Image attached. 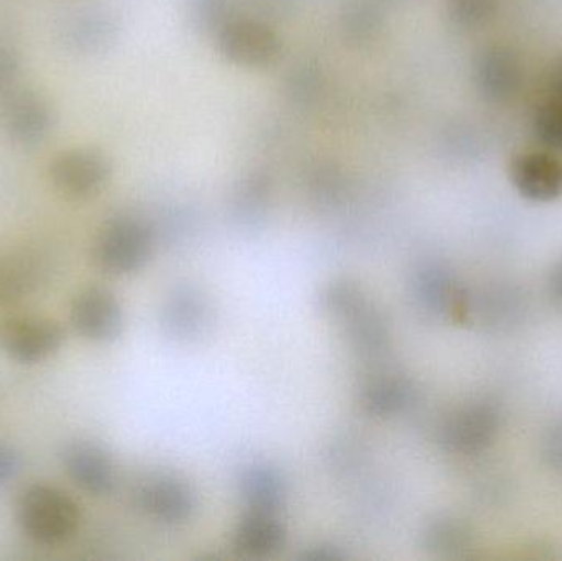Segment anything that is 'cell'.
Returning <instances> with one entry per match:
<instances>
[{
	"mask_svg": "<svg viewBox=\"0 0 562 561\" xmlns=\"http://www.w3.org/2000/svg\"><path fill=\"white\" fill-rule=\"evenodd\" d=\"M68 480L89 496L104 497L117 486V468L109 451L89 440L69 441L59 453Z\"/></svg>",
	"mask_w": 562,
	"mask_h": 561,
	"instance_id": "52a82bcc",
	"label": "cell"
},
{
	"mask_svg": "<svg viewBox=\"0 0 562 561\" xmlns=\"http://www.w3.org/2000/svg\"><path fill=\"white\" fill-rule=\"evenodd\" d=\"M52 180L56 190L69 200H86L102 190L108 170L91 154H66L55 161Z\"/></svg>",
	"mask_w": 562,
	"mask_h": 561,
	"instance_id": "8fae6325",
	"label": "cell"
},
{
	"mask_svg": "<svg viewBox=\"0 0 562 561\" xmlns=\"http://www.w3.org/2000/svg\"><path fill=\"white\" fill-rule=\"evenodd\" d=\"M213 322L210 300L196 287H177L161 308V325L178 341H200L213 328Z\"/></svg>",
	"mask_w": 562,
	"mask_h": 561,
	"instance_id": "9c48e42d",
	"label": "cell"
},
{
	"mask_svg": "<svg viewBox=\"0 0 562 561\" xmlns=\"http://www.w3.org/2000/svg\"><path fill=\"white\" fill-rule=\"evenodd\" d=\"M501 428V414L488 402H474L446 418L439 445L452 455L472 457L491 447Z\"/></svg>",
	"mask_w": 562,
	"mask_h": 561,
	"instance_id": "8992f818",
	"label": "cell"
},
{
	"mask_svg": "<svg viewBox=\"0 0 562 561\" xmlns=\"http://www.w3.org/2000/svg\"><path fill=\"white\" fill-rule=\"evenodd\" d=\"M551 299L562 306V260L551 270L550 282H548Z\"/></svg>",
	"mask_w": 562,
	"mask_h": 561,
	"instance_id": "7402d4cb",
	"label": "cell"
},
{
	"mask_svg": "<svg viewBox=\"0 0 562 561\" xmlns=\"http://www.w3.org/2000/svg\"><path fill=\"white\" fill-rule=\"evenodd\" d=\"M551 98L561 99L562 101V63L560 68L554 71L553 81H551Z\"/></svg>",
	"mask_w": 562,
	"mask_h": 561,
	"instance_id": "cb8c5ba5",
	"label": "cell"
},
{
	"mask_svg": "<svg viewBox=\"0 0 562 561\" xmlns=\"http://www.w3.org/2000/svg\"><path fill=\"white\" fill-rule=\"evenodd\" d=\"M65 341L61 323L48 316L10 315L0 319V352L19 364L45 362Z\"/></svg>",
	"mask_w": 562,
	"mask_h": 561,
	"instance_id": "277c9868",
	"label": "cell"
},
{
	"mask_svg": "<svg viewBox=\"0 0 562 561\" xmlns=\"http://www.w3.org/2000/svg\"><path fill=\"white\" fill-rule=\"evenodd\" d=\"M413 292L423 308L436 316H458L465 296L454 277L436 263L419 267L413 277Z\"/></svg>",
	"mask_w": 562,
	"mask_h": 561,
	"instance_id": "7c38bea8",
	"label": "cell"
},
{
	"mask_svg": "<svg viewBox=\"0 0 562 561\" xmlns=\"http://www.w3.org/2000/svg\"><path fill=\"white\" fill-rule=\"evenodd\" d=\"M497 0H452V13L465 26L484 25L494 16Z\"/></svg>",
	"mask_w": 562,
	"mask_h": 561,
	"instance_id": "d6986e66",
	"label": "cell"
},
{
	"mask_svg": "<svg viewBox=\"0 0 562 561\" xmlns=\"http://www.w3.org/2000/svg\"><path fill=\"white\" fill-rule=\"evenodd\" d=\"M137 504L148 517L165 526H181L193 519L198 494L190 483L173 474H155L138 486Z\"/></svg>",
	"mask_w": 562,
	"mask_h": 561,
	"instance_id": "ba28073f",
	"label": "cell"
},
{
	"mask_svg": "<svg viewBox=\"0 0 562 561\" xmlns=\"http://www.w3.org/2000/svg\"><path fill=\"white\" fill-rule=\"evenodd\" d=\"M124 308L112 290L89 285L79 290L69 305V325L89 343L109 345L124 333Z\"/></svg>",
	"mask_w": 562,
	"mask_h": 561,
	"instance_id": "5b68a950",
	"label": "cell"
},
{
	"mask_svg": "<svg viewBox=\"0 0 562 561\" xmlns=\"http://www.w3.org/2000/svg\"><path fill=\"white\" fill-rule=\"evenodd\" d=\"M422 540L428 552L456 559L464 556L474 546V530L459 517L438 516L426 524Z\"/></svg>",
	"mask_w": 562,
	"mask_h": 561,
	"instance_id": "e0dca14e",
	"label": "cell"
},
{
	"mask_svg": "<svg viewBox=\"0 0 562 561\" xmlns=\"http://www.w3.org/2000/svg\"><path fill=\"white\" fill-rule=\"evenodd\" d=\"M319 303L323 312L342 326L350 346L359 355L376 358L389 351L392 339L389 322L359 283L334 280L324 287Z\"/></svg>",
	"mask_w": 562,
	"mask_h": 561,
	"instance_id": "6da1fadb",
	"label": "cell"
},
{
	"mask_svg": "<svg viewBox=\"0 0 562 561\" xmlns=\"http://www.w3.org/2000/svg\"><path fill=\"white\" fill-rule=\"evenodd\" d=\"M415 395V385L405 375L380 374L362 385L359 402L366 414L390 418L412 407Z\"/></svg>",
	"mask_w": 562,
	"mask_h": 561,
	"instance_id": "9a60e30c",
	"label": "cell"
},
{
	"mask_svg": "<svg viewBox=\"0 0 562 561\" xmlns=\"http://www.w3.org/2000/svg\"><path fill=\"white\" fill-rule=\"evenodd\" d=\"M521 69L517 56L504 46H492L477 63V85L492 102H505L520 89Z\"/></svg>",
	"mask_w": 562,
	"mask_h": 561,
	"instance_id": "5bb4252c",
	"label": "cell"
},
{
	"mask_svg": "<svg viewBox=\"0 0 562 561\" xmlns=\"http://www.w3.org/2000/svg\"><path fill=\"white\" fill-rule=\"evenodd\" d=\"M541 458L551 470L562 473V418L553 422L541 438Z\"/></svg>",
	"mask_w": 562,
	"mask_h": 561,
	"instance_id": "ffe728a7",
	"label": "cell"
},
{
	"mask_svg": "<svg viewBox=\"0 0 562 561\" xmlns=\"http://www.w3.org/2000/svg\"><path fill=\"white\" fill-rule=\"evenodd\" d=\"M510 178L527 200L547 203L562 194V164L547 152H530L515 158Z\"/></svg>",
	"mask_w": 562,
	"mask_h": 561,
	"instance_id": "30bf717a",
	"label": "cell"
},
{
	"mask_svg": "<svg viewBox=\"0 0 562 561\" xmlns=\"http://www.w3.org/2000/svg\"><path fill=\"white\" fill-rule=\"evenodd\" d=\"M22 471V455L15 447L0 441V490L12 483Z\"/></svg>",
	"mask_w": 562,
	"mask_h": 561,
	"instance_id": "44dd1931",
	"label": "cell"
},
{
	"mask_svg": "<svg viewBox=\"0 0 562 561\" xmlns=\"http://www.w3.org/2000/svg\"><path fill=\"white\" fill-rule=\"evenodd\" d=\"M240 496L250 510L273 513L283 506L286 483L277 468L267 463H254L244 468L239 481Z\"/></svg>",
	"mask_w": 562,
	"mask_h": 561,
	"instance_id": "2e32d148",
	"label": "cell"
},
{
	"mask_svg": "<svg viewBox=\"0 0 562 561\" xmlns=\"http://www.w3.org/2000/svg\"><path fill=\"white\" fill-rule=\"evenodd\" d=\"M304 559L306 560H337L342 559L337 550H334L333 547H316V549H311L310 552L304 553Z\"/></svg>",
	"mask_w": 562,
	"mask_h": 561,
	"instance_id": "603a6c76",
	"label": "cell"
},
{
	"mask_svg": "<svg viewBox=\"0 0 562 561\" xmlns=\"http://www.w3.org/2000/svg\"><path fill=\"white\" fill-rule=\"evenodd\" d=\"M286 527L273 513L250 510L237 524L234 547L249 559H269L283 550Z\"/></svg>",
	"mask_w": 562,
	"mask_h": 561,
	"instance_id": "4fadbf2b",
	"label": "cell"
},
{
	"mask_svg": "<svg viewBox=\"0 0 562 561\" xmlns=\"http://www.w3.org/2000/svg\"><path fill=\"white\" fill-rule=\"evenodd\" d=\"M15 520L23 536L40 546L55 547L78 534L82 513L71 494L61 487L35 483L16 497Z\"/></svg>",
	"mask_w": 562,
	"mask_h": 561,
	"instance_id": "7a4b0ae2",
	"label": "cell"
},
{
	"mask_svg": "<svg viewBox=\"0 0 562 561\" xmlns=\"http://www.w3.org/2000/svg\"><path fill=\"white\" fill-rule=\"evenodd\" d=\"M154 237L140 221L114 217L99 229L92 243V262L108 276H132L150 262Z\"/></svg>",
	"mask_w": 562,
	"mask_h": 561,
	"instance_id": "3957f363",
	"label": "cell"
},
{
	"mask_svg": "<svg viewBox=\"0 0 562 561\" xmlns=\"http://www.w3.org/2000/svg\"><path fill=\"white\" fill-rule=\"evenodd\" d=\"M535 132L541 144L562 152V101L550 98L535 119Z\"/></svg>",
	"mask_w": 562,
	"mask_h": 561,
	"instance_id": "ac0fdd59",
	"label": "cell"
}]
</instances>
